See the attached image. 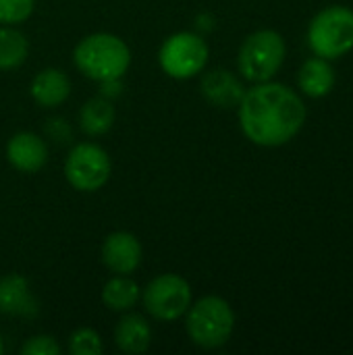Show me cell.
I'll list each match as a JSON object with an SVG mask.
<instances>
[{"label": "cell", "instance_id": "6da1fadb", "mask_svg": "<svg viewBox=\"0 0 353 355\" xmlns=\"http://www.w3.org/2000/svg\"><path fill=\"white\" fill-rule=\"evenodd\" d=\"M239 121L248 139L264 148H277L300 133L306 106L291 87L264 81L243 94Z\"/></svg>", "mask_w": 353, "mask_h": 355}, {"label": "cell", "instance_id": "7a4b0ae2", "mask_svg": "<svg viewBox=\"0 0 353 355\" xmlns=\"http://www.w3.org/2000/svg\"><path fill=\"white\" fill-rule=\"evenodd\" d=\"M131 52L127 44L112 33H92L75 48L77 69L96 81L119 79L127 73Z\"/></svg>", "mask_w": 353, "mask_h": 355}, {"label": "cell", "instance_id": "3957f363", "mask_svg": "<svg viewBox=\"0 0 353 355\" xmlns=\"http://www.w3.org/2000/svg\"><path fill=\"white\" fill-rule=\"evenodd\" d=\"M185 324H187L189 339L196 345L204 349H214L231 339L235 327V314L223 297L208 295L198 300L193 306H189Z\"/></svg>", "mask_w": 353, "mask_h": 355}, {"label": "cell", "instance_id": "277c9868", "mask_svg": "<svg viewBox=\"0 0 353 355\" xmlns=\"http://www.w3.org/2000/svg\"><path fill=\"white\" fill-rule=\"evenodd\" d=\"M308 44L320 58H339L353 48V10L329 6L320 10L308 29Z\"/></svg>", "mask_w": 353, "mask_h": 355}, {"label": "cell", "instance_id": "5b68a950", "mask_svg": "<svg viewBox=\"0 0 353 355\" xmlns=\"http://www.w3.org/2000/svg\"><path fill=\"white\" fill-rule=\"evenodd\" d=\"M285 60V42L281 33L262 29L252 33L239 50V73L254 83L270 81Z\"/></svg>", "mask_w": 353, "mask_h": 355}, {"label": "cell", "instance_id": "8992f818", "mask_svg": "<svg viewBox=\"0 0 353 355\" xmlns=\"http://www.w3.org/2000/svg\"><path fill=\"white\" fill-rule=\"evenodd\" d=\"M208 62V46L198 33L181 31L171 37L160 48V67L166 75L175 79L196 77Z\"/></svg>", "mask_w": 353, "mask_h": 355}, {"label": "cell", "instance_id": "52a82bcc", "mask_svg": "<svg viewBox=\"0 0 353 355\" xmlns=\"http://www.w3.org/2000/svg\"><path fill=\"white\" fill-rule=\"evenodd\" d=\"M144 306L158 320H177L191 306L189 283L179 275H160L148 283L144 291Z\"/></svg>", "mask_w": 353, "mask_h": 355}, {"label": "cell", "instance_id": "ba28073f", "mask_svg": "<svg viewBox=\"0 0 353 355\" xmlns=\"http://www.w3.org/2000/svg\"><path fill=\"white\" fill-rule=\"evenodd\" d=\"M64 177L77 191H98L110 177V158L96 144H79L67 156Z\"/></svg>", "mask_w": 353, "mask_h": 355}, {"label": "cell", "instance_id": "9c48e42d", "mask_svg": "<svg viewBox=\"0 0 353 355\" xmlns=\"http://www.w3.org/2000/svg\"><path fill=\"white\" fill-rule=\"evenodd\" d=\"M102 262L114 275H131L141 262V243L127 231L110 233L102 243Z\"/></svg>", "mask_w": 353, "mask_h": 355}, {"label": "cell", "instance_id": "30bf717a", "mask_svg": "<svg viewBox=\"0 0 353 355\" xmlns=\"http://www.w3.org/2000/svg\"><path fill=\"white\" fill-rule=\"evenodd\" d=\"M6 156H8V162L17 171H21V173H37L48 160V148L35 133L21 131V133H15L8 139Z\"/></svg>", "mask_w": 353, "mask_h": 355}, {"label": "cell", "instance_id": "8fae6325", "mask_svg": "<svg viewBox=\"0 0 353 355\" xmlns=\"http://www.w3.org/2000/svg\"><path fill=\"white\" fill-rule=\"evenodd\" d=\"M200 89H202L204 98L218 108L239 106V102L246 94L241 81L227 69H214V71L206 73L202 77Z\"/></svg>", "mask_w": 353, "mask_h": 355}, {"label": "cell", "instance_id": "7c38bea8", "mask_svg": "<svg viewBox=\"0 0 353 355\" xmlns=\"http://www.w3.org/2000/svg\"><path fill=\"white\" fill-rule=\"evenodd\" d=\"M0 314L6 316H35L37 302L29 293V285L21 275H6L0 279Z\"/></svg>", "mask_w": 353, "mask_h": 355}, {"label": "cell", "instance_id": "4fadbf2b", "mask_svg": "<svg viewBox=\"0 0 353 355\" xmlns=\"http://www.w3.org/2000/svg\"><path fill=\"white\" fill-rule=\"evenodd\" d=\"M31 98L42 108H54L62 104L71 94L69 77L58 69H44L31 81Z\"/></svg>", "mask_w": 353, "mask_h": 355}, {"label": "cell", "instance_id": "5bb4252c", "mask_svg": "<svg viewBox=\"0 0 353 355\" xmlns=\"http://www.w3.org/2000/svg\"><path fill=\"white\" fill-rule=\"evenodd\" d=\"M114 343L125 354H144L152 343V329L139 314H129L121 318L114 329Z\"/></svg>", "mask_w": 353, "mask_h": 355}, {"label": "cell", "instance_id": "9a60e30c", "mask_svg": "<svg viewBox=\"0 0 353 355\" xmlns=\"http://www.w3.org/2000/svg\"><path fill=\"white\" fill-rule=\"evenodd\" d=\"M335 85V71L327 58H310L300 69V87L310 98L327 96Z\"/></svg>", "mask_w": 353, "mask_h": 355}, {"label": "cell", "instance_id": "2e32d148", "mask_svg": "<svg viewBox=\"0 0 353 355\" xmlns=\"http://www.w3.org/2000/svg\"><path fill=\"white\" fill-rule=\"evenodd\" d=\"M112 123H114V108L104 96L92 98L79 110V125L87 135H102L112 127Z\"/></svg>", "mask_w": 353, "mask_h": 355}, {"label": "cell", "instance_id": "e0dca14e", "mask_svg": "<svg viewBox=\"0 0 353 355\" xmlns=\"http://www.w3.org/2000/svg\"><path fill=\"white\" fill-rule=\"evenodd\" d=\"M137 297H139V287H137L135 281L127 279V275H117L102 289V302H104V306L110 308V310H114V312L131 310L135 306Z\"/></svg>", "mask_w": 353, "mask_h": 355}, {"label": "cell", "instance_id": "ac0fdd59", "mask_svg": "<svg viewBox=\"0 0 353 355\" xmlns=\"http://www.w3.org/2000/svg\"><path fill=\"white\" fill-rule=\"evenodd\" d=\"M29 52L27 37L12 27H2L0 29V69L10 71L17 69L19 64L25 62Z\"/></svg>", "mask_w": 353, "mask_h": 355}, {"label": "cell", "instance_id": "d6986e66", "mask_svg": "<svg viewBox=\"0 0 353 355\" xmlns=\"http://www.w3.org/2000/svg\"><path fill=\"white\" fill-rule=\"evenodd\" d=\"M69 349L73 355H100L102 354V339L92 329H77L71 335Z\"/></svg>", "mask_w": 353, "mask_h": 355}, {"label": "cell", "instance_id": "ffe728a7", "mask_svg": "<svg viewBox=\"0 0 353 355\" xmlns=\"http://www.w3.org/2000/svg\"><path fill=\"white\" fill-rule=\"evenodd\" d=\"M33 6L35 0H0V23H21L33 12Z\"/></svg>", "mask_w": 353, "mask_h": 355}, {"label": "cell", "instance_id": "44dd1931", "mask_svg": "<svg viewBox=\"0 0 353 355\" xmlns=\"http://www.w3.org/2000/svg\"><path fill=\"white\" fill-rule=\"evenodd\" d=\"M23 355H60V347L54 341V337L48 335H37L27 339V343L21 347Z\"/></svg>", "mask_w": 353, "mask_h": 355}, {"label": "cell", "instance_id": "7402d4cb", "mask_svg": "<svg viewBox=\"0 0 353 355\" xmlns=\"http://www.w3.org/2000/svg\"><path fill=\"white\" fill-rule=\"evenodd\" d=\"M46 133L52 137V139H56V141H67V139H71V127L62 121V119H50V121H46Z\"/></svg>", "mask_w": 353, "mask_h": 355}, {"label": "cell", "instance_id": "603a6c76", "mask_svg": "<svg viewBox=\"0 0 353 355\" xmlns=\"http://www.w3.org/2000/svg\"><path fill=\"white\" fill-rule=\"evenodd\" d=\"M123 89V83H121V77L119 79H106V81H100V92L104 98H112V96H119Z\"/></svg>", "mask_w": 353, "mask_h": 355}, {"label": "cell", "instance_id": "cb8c5ba5", "mask_svg": "<svg viewBox=\"0 0 353 355\" xmlns=\"http://www.w3.org/2000/svg\"><path fill=\"white\" fill-rule=\"evenodd\" d=\"M2 349H4V347H2V339H0V354H2Z\"/></svg>", "mask_w": 353, "mask_h": 355}]
</instances>
